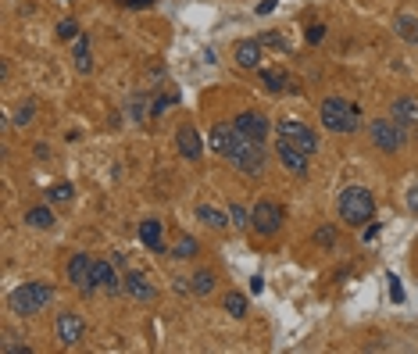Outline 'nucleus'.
<instances>
[{
  "instance_id": "obj_1",
  "label": "nucleus",
  "mask_w": 418,
  "mask_h": 354,
  "mask_svg": "<svg viewBox=\"0 0 418 354\" xmlns=\"http://www.w3.org/2000/svg\"><path fill=\"white\" fill-rule=\"evenodd\" d=\"M319 118L329 133H358L361 129V108L343 97H325L319 104Z\"/></svg>"
},
{
  "instance_id": "obj_2",
  "label": "nucleus",
  "mask_w": 418,
  "mask_h": 354,
  "mask_svg": "<svg viewBox=\"0 0 418 354\" xmlns=\"http://www.w3.org/2000/svg\"><path fill=\"white\" fill-rule=\"evenodd\" d=\"M336 204H340V218L347 225H368L375 215V197L368 186H343Z\"/></svg>"
},
{
  "instance_id": "obj_3",
  "label": "nucleus",
  "mask_w": 418,
  "mask_h": 354,
  "mask_svg": "<svg viewBox=\"0 0 418 354\" xmlns=\"http://www.w3.org/2000/svg\"><path fill=\"white\" fill-rule=\"evenodd\" d=\"M54 301V286L50 283H22V286H15L11 294H8V308L15 311V315H39L47 304Z\"/></svg>"
},
{
  "instance_id": "obj_4",
  "label": "nucleus",
  "mask_w": 418,
  "mask_h": 354,
  "mask_svg": "<svg viewBox=\"0 0 418 354\" xmlns=\"http://www.w3.org/2000/svg\"><path fill=\"white\" fill-rule=\"evenodd\" d=\"M236 133H240V129H236ZM225 161H233L243 176H261V172L268 169V151H265L261 140H247V136L240 133V140L233 143V151L225 154Z\"/></svg>"
},
{
  "instance_id": "obj_5",
  "label": "nucleus",
  "mask_w": 418,
  "mask_h": 354,
  "mask_svg": "<svg viewBox=\"0 0 418 354\" xmlns=\"http://www.w3.org/2000/svg\"><path fill=\"white\" fill-rule=\"evenodd\" d=\"M368 136H372V143L383 154H397L408 143V126H401V122H393V118H372L368 122Z\"/></svg>"
},
{
  "instance_id": "obj_6",
  "label": "nucleus",
  "mask_w": 418,
  "mask_h": 354,
  "mask_svg": "<svg viewBox=\"0 0 418 354\" xmlns=\"http://www.w3.org/2000/svg\"><path fill=\"white\" fill-rule=\"evenodd\" d=\"M250 229H254L258 236L272 240L283 229V207L279 204H272V201H258L254 204V212H250Z\"/></svg>"
},
{
  "instance_id": "obj_7",
  "label": "nucleus",
  "mask_w": 418,
  "mask_h": 354,
  "mask_svg": "<svg viewBox=\"0 0 418 354\" xmlns=\"http://www.w3.org/2000/svg\"><path fill=\"white\" fill-rule=\"evenodd\" d=\"M276 133L283 136V140H289L297 151H304V154H315L319 151V136H315V129L311 126H304V122H297V118H283L279 126H276Z\"/></svg>"
},
{
  "instance_id": "obj_8",
  "label": "nucleus",
  "mask_w": 418,
  "mask_h": 354,
  "mask_svg": "<svg viewBox=\"0 0 418 354\" xmlns=\"http://www.w3.org/2000/svg\"><path fill=\"white\" fill-rule=\"evenodd\" d=\"M65 272H68V283L79 290L82 297H90L93 290H97V283H93V258L90 254H82V251L72 254V261H68Z\"/></svg>"
},
{
  "instance_id": "obj_9",
  "label": "nucleus",
  "mask_w": 418,
  "mask_h": 354,
  "mask_svg": "<svg viewBox=\"0 0 418 354\" xmlns=\"http://www.w3.org/2000/svg\"><path fill=\"white\" fill-rule=\"evenodd\" d=\"M57 340H61V347H79L82 344V337H86V322H82V315H75V311H61L57 315Z\"/></svg>"
},
{
  "instance_id": "obj_10",
  "label": "nucleus",
  "mask_w": 418,
  "mask_h": 354,
  "mask_svg": "<svg viewBox=\"0 0 418 354\" xmlns=\"http://www.w3.org/2000/svg\"><path fill=\"white\" fill-rule=\"evenodd\" d=\"M276 158L283 161V169L289 172V176H297V179H304L307 176V158L311 154H304V151H297L294 147V143H289V140H276Z\"/></svg>"
},
{
  "instance_id": "obj_11",
  "label": "nucleus",
  "mask_w": 418,
  "mask_h": 354,
  "mask_svg": "<svg viewBox=\"0 0 418 354\" xmlns=\"http://www.w3.org/2000/svg\"><path fill=\"white\" fill-rule=\"evenodd\" d=\"M233 126H236L247 140H261V143L268 140V129H272L268 118H265L261 111H240V115L233 118Z\"/></svg>"
},
{
  "instance_id": "obj_12",
  "label": "nucleus",
  "mask_w": 418,
  "mask_h": 354,
  "mask_svg": "<svg viewBox=\"0 0 418 354\" xmlns=\"http://www.w3.org/2000/svg\"><path fill=\"white\" fill-rule=\"evenodd\" d=\"M240 140V133H236V126H233V122H215V126H211V133H207V147H211L215 154H229V151H233V143Z\"/></svg>"
},
{
  "instance_id": "obj_13",
  "label": "nucleus",
  "mask_w": 418,
  "mask_h": 354,
  "mask_svg": "<svg viewBox=\"0 0 418 354\" xmlns=\"http://www.w3.org/2000/svg\"><path fill=\"white\" fill-rule=\"evenodd\" d=\"M175 147H179V154L186 161H200V154H204V136L197 133V126H179Z\"/></svg>"
},
{
  "instance_id": "obj_14",
  "label": "nucleus",
  "mask_w": 418,
  "mask_h": 354,
  "mask_svg": "<svg viewBox=\"0 0 418 354\" xmlns=\"http://www.w3.org/2000/svg\"><path fill=\"white\" fill-rule=\"evenodd\" d=\"M93 283H97V290H108L111 297L125 290V279L115 272V265L111 261H100V258H93Z\"/></svg>"
},
{
  "instance_id": "obj_15",
  "label": "nucleus",
  "mask_w": 418,
  "mask_h": 354,
  "mask_svg": "<svg viewBox=\"0 0 418 354\" xmlns=\"http://www.w3.org/2000/svg\"><path fill=\"white\" fill-rule=\"evenodd\" d=\"M125 294H129L133 301H143V304H151V301H158V290H154V283L143 276V272H125Z\"/></svg>"
},
{
  "instance_id": "obj_16",
  "label": "nucleus",
  "mask_w": 418,
  "mask_h": 354,
  "mask_svg": "<svg viewBox=\"0 0 418 354\" xmlns=\"http://www.w3.org/2000/svg\"><path fill=\"white\" fill-rule=\"evenodd\" d=\"M233 57H236V65L240 68H261V44H258V36L254 39H240V44L233 47Z\"/></svg>"
},
{
  "instance_id": "obj_17",
  "label": "nucleus",
  "mask_w": 418,
  "mask_h": 354,
  "mask_svg": "<svg viewBox=\"0 0 418 354\" xmlns=\"http://www.w3.org/2000/svg\"><path fill=\"white\" fill-rule=\"evenodd\" d=\"M390 118L401 122V126H418V97H397L390 104Z\"/></svg>"
},
{
  "instance_id": "obj_18",
  "label": "nucleus",
  "mask_w": 418,
  "mask_h": 354,
  "mask_svg": "<svg viewBox=\"0 0 418 354\" xmlns=\"http://www.w3.org/2000/svg\"><path fill=\"white\" fill-rule=\"evenodd\" d=\"M161 229H164V225H161L158 218H147V222H140V240L147 243L154 254H164V243H161Z\"/></svg>"
},
{
  "instance_id": "obj_19",
  "label": "nucleus",
  "mask_w": 418,
  "mask_h": 354,
  "mask_svg": "<svg viewBox=\"0 0 418 354\" xmlns=\"http://www.w3.org/2000/svg\"><path fill=\"white\" fill-rule=\"evenodd\" d=\"M393 32L404 39V44H418V18L415 15H408V11H401L393 18Z\"/></svg>"
},
{
  "instance_id": "obj_20",
  "label": "nucleus",
  "mask_w": 418,
  "mask_h": 354,
  "mask_svg": "<svg viewBox=\"0 0 418 354\" xmlns=\"http://www.w3.org/2000/svg\"><path fill=\"white\" fill-rule=\"evenodd\" d=\"M197 222L211 225V229H225V225H233L229 212H218V207H211V204H197Z\"/></svg>"
},
{
  "instance_id": "obj_21",
  "label": "nucleus",
  "mask_w": 418,
  "mask_h": 354,
  "mask_svg": "<svg viewBox=\"0 0 418 354\" xmlns=\"http://www.w3.org/2000/svg\"><path fill=\"white\" fill-rule=\"evenodd\" d=\"M215 283H218V276H215V268H197L193 272V279H190V290L197 297H207L215 290Z\"/></svg>"
},
{
  "instance_id": "obj_22",
  "label": "nucleus",
  "mask_w": 418,
  "mask_h": 354,
  "mask_svg": "<svg viewBox=\"0 0 418 354\" xmlns=\"http://www.w3.org/2000/svg\"><path fill=\"white\" fill-rule=\"evenodd\" d=\"M72 54H75V68H79L82 75H90V72H93V57H90V36H86V32L75 39Z\"/></svg>"
},
{
  "instance_id": "obj_23",
  "label": "nucleus",
  "mask_w": 418,
  "mask_h": 354,
  "mask_svg": "<svg viewBox=\"0 0 418 354\" xmlns=\"http://www.w3.org/2000/svg\"><path fill=\"white\" fill-rule=\"evenodd\" d=\"M26 225H32V229H54V212L47 204H36V207H29L26 212Z\"/></svg>"
},
{
  "instance_id": "obj_24",
  "label": "nucleus",
  "mask_w": 418,
  "mask_h": 354,
  "mask_svg": "<svg viewBox=\"0 0 418 354\" xmlns=\"http://www.w3.org/2000/svg\"><path fill=\"white\" fill-rule=\"evenodd\" d=\"M261 82H265L268 93H283L286 82H289V75H286L283 68H261Z\"/></svg>"
},
{
  "instance_id": "obj_25",
  "label": "nucleus",
  "mask_w": 418,
  "mask_h": 354,
  "mask_svg": "<svg viewBox=\"0 0 418 354\" xmlns=\"http://www.w3.org/2000/svg\"><path fill=\"white\" fill-rule=\"evenodd\" d=\"M200 251V243H197V236H190V233H182L179 240H175V247H172V258H179V261H186V258H193Z\"/></svg>"
},
{
  "instance_id": "obj_26",
  "label": "nucleus",
  "mask_w": 418,
  "mask_h": 354,
  "mask_svg": "<svg viewBox=\"0 0 418 354\" xmlns=\"http://www.w3.org/2000/svg\"><path fill=\"white\" fill-rule=\"evenodd\" d=\"M222 308H225L233 319H243V315H247V297L240 294V290H229L225 301H222Z\"/></svg>"
},
{
  "instance_id": "obj_27",
  "label": "nucleus",
  "mask_w": 418,
  "mask_h": 354,
  "mask_svg": "<svg viewBox=\"0 0 418 354\" xmlns=\"http://www.w3.org/2000/svg\"><path fill=\"white\" fill-rule=\"evenodd\" d=\"M32 118H36V100H22V104L15 108V118H11V122H15L18 129H26Z\"/></svg>"
},
{
  "instance_id": "obj_28",
  "label": "nucleus",
  "mask_w": 418,
  "mask_h": 354,
  "mask_svg": "<svg viewBox=\"0 0 418 354\" xmlns=\"http://www.w3.org/2000/svg\"><path fill=\"white\" fill-rule=\"evenodd\" d=\"M72 197H75V186L72 183H57V186H50V190H47L50 204H68Z\"/></svg>"
},
{
  "instance_id": "obj_29",
  "label": "nucleus",
  "mask_w": 418,
  "mask_h": 354,
  "mask_svg": "<svg viewBox=\"0 0 418 354\" xmlns=\"http://www.w3.org/2000/svg\"><path fill=\"white\" fill-rule=\"evenodd\" d=\"M125 108H129V118L133 122H147V97H143V93H133Z\"/></svg>"
},
{
  "instance_id": "obj_30",
  "label": "nucleus",
  "mask_w": 418,
  "mask_h": 354,
  "mask_svg": "<svg viewBox=\"0 0 418 354\" xmlns=\"http://www.w3.org/2000/svg\"><path fill=\"white\" fill-rule=\"evenodd\" d=\"M229 218H233V229H250V212L243 204H229Z\"/></svg>"
},
{
  "instance_id": "obj_31",
  "label": "nucleus",
  "mask_w": 418,
  "mask_h": 354,
  "mask_svg": "<svg viewBox=\"0 0 418 354\" xmlns=\"http://www.w3.org/2000/svg\"><path fill=\"white\" fill-rule=\"evenodd\" d=\"M258 44H261V47H276V50H289L286 36H279V32H261V36H258Z\"/></svg>"
},
{
  "instance_id": "obj_32",
  "label": "nucleus",
  "mask_w": 418,
  "mask_h": 354,
  "mask_svg": "<svg viewBox=\"0 0 418 354\" xmlns=\"http://www.w3.org/2000/svg\"><path fill=\"white\" fill-rule=\"evenodd\" d=\"M175 100H179L175 93H161V97L154 100V108H151V115H154V118H161V115H169V108H172Z\"/></svg>"
},
{
  "instance_id": "obj_33",
  "label": "nucleus",
  "mask_w": 418,
  "mask_h": 354,
  "mask_svg": "<svg viewBox=\"0 0 418 354\" xmlns=\"http://www.w3.org/2000/svg\"><path fill=\"white\" fill-rule=\"evenodd\" d=\"M315 243L319 247H332V243H336V225H319L315 229Z\"/></svg>"
},
{
  "instance_id": "obj_34",
  "label": "nucleus",
  "mask_w": 418,
  "mask_h": 354,
  "mask_svg": "<svg viewBox=\"0 0 418 354\" xmlns=\"http://www.w3.org/2000/svg\"><path fill=\"white\" fill-rule=\"evenodd\" d=\"M57 36L61 39H79V22H75V18H61V22H57Z\"/></svg>"
},
{
  "instance_id": "obj_35",
  "label": "nucleus",
  "mask_w": 418,
  "mask_h": 354,
  "mask_svg": "<svg viewBox=\"0 0 418 354\" xmlns=\"http://www.w3.org/2000/svg\"><path fill=\"white\" fill-rule=\"evenodd\" d=\"M322 36H325V26H322V22L307 26V44H322Z\"/></svg>"
},
{
  "instance_id": "obj_36",
  "label": "nucleus",
  "mask_w": 418,
  "mask_h": 354,
  "mask_svg": "<svg viewBox=\"0 0 418 354\" xmlns=\"http://www.w3.org/2000/svg\"><path fill=\"white\" fill-rule=\"evenodd\" d=\"M390 297H393L397 304L404 301V286H401V279H397V276H390Z\"/></svg>"
},
{
  "instance_id": "obj_37",
  "label": "nucleus",
  "mask_w": 418,
  "mask_h": 354,
  "mask_svg": "<svg viewBox=\"0 0 418 354\" xmlns=\"http://www.w3.org/2000/svg\"><path fill=\"white\" fill-rule=\"evenodd\" d=\"M408 212H415V215H418V183L408 190Z\"/></svg>"
},
{
  "instance_id": "obj_38",
  "label": "nucleus",
  "mask_w": 418,
  "mask_h": 354,
  "mask_svg": "<svg viewBox=\"0 0 418 354\" xmlns=\"http://www.w3.org/2000/svg\"><path fill=\"white\" fill-rule=\"evenodd\" d=\"M276 4H279V0H261V4H258V15H272V11H276Z\"/></svg>"
},
{
  "instance_id": "obj_39",
  "label": "nucleus",
  "mask_w": 418,
  "mask_h": 354,
  "mask_svg": "<svg viewBox=\"0 0 418 354\" xmlns=\"http://www.w3.org/2000/svg\"><path fill=\"white\" fill-rule=\"evenodd\" d=\"M375 233H379V225H372V222H368V229L361 233V240H365V243H372V240H375Z\"/></svg>"
},
{
  "instance_id": "obj_40",
  "label": "nucleus",
  "mask_w": 418,
  "mask_h": 354,
  "mask_svg": "<svg viewBox=\"0 0 418 354\" xmlns=\"http://www.w3.org/2000/svg\"><path fill=\"white\" fill-rule=\"evenodd\" d=\"M122 4H125V8H151L154 0H122Z\"/></svg>"
},
{
  "instance_id": "obj_41",
  "label": "nucleus",
  "mask_w": 418,
  "mask_h": 354,
  "mask_svg": "<svg viewBox=\"0 0 418 354\" xmlns=\"http://www.w3.org/2000/svg\"><path fill=\"white\" fill-rule=\"evenodd\" d=\"M250 290H254V294H261V290H265V279L254 276V279H250Z\"/></svg>"
},
{
  "instance_id": "obj_42",
  "label": "nucleus",
  "mask_w": 418,
  "mask_h": 354,
  "mask_svg": "<svg viewBox=\"0 0 418 354\" xmlns=\"http://www.w3.org/2000/svg\"><path fill=\"white\" fill-rule=\"evenodd\" d=\"M61 4H72V0H61Z\"/></svg>"
}]
</instances>
